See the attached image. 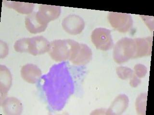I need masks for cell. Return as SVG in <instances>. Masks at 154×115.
<instances>
[{
    "mask_svg": "<svg viewBox=\"0 0 154 115\" xmlns=\"http://www.w3.org/2000/svg\"><path fill=\"white\" fill-rule=\"evenodd\" d=\"M136 43V54L134 58L146 56L151 54L152 37L135 38Z\"/></svg>",
    "mask_w": 154,
    "mask_h": 115,
    "instance_id": "12",
    "label": "cell"
},
{
    "mask_svg": "<svg viewBox=\"0 0 154 115\" xmlns=\"http://www.w3.org/2000/svg\"><path fill=\"white\" fill-rule=\"evenodd\" d=\"M117 74L119 78L122 80H126L131 78L134 74V72L132 69L126 67H118L116 69Z\"/></svg>",
    "mask_w": 154,
    "mask_h": 115,
    "instance_id": "17",
    "label": "cell"
},
{
    "mask_svg": "<svg viewBox=\"0 0 154 115\" xmlns=\"http://www.w3.org/2000/svg\"><path fill=\"white\" fill-rule=\"evenodd\" d=\"M22 78L29 84H35L39 80L42 72L36 65L27 64L22 67L20 71Z\"/></svg>",
    "mask_w": 154,
    "mask_h": 115,
    "instance_id": "9",
    "label": "cell"
},
{
    "mask_svg": "<svg viewBox=\"0 0 154 115\" xmlns=\"http://www.w3.org/2000/svg\"><path fill=\"white\" fill-rule=\"evenodd\" d=\"M62 25L66 32L72 35H79L82 32L85 28L84 20L77 15L72 14L65 17Z\"/></svg>",
    "mask_w": 154,
    "mask_h": 115,
    "instance_id": "6",
    "label": "cell"
},
{
    "mask_svg": "<svg viewBox=\"0 0 154 115\" xmlns=\"http://www.w3.org/2000/svg\"><path fill=\"white\" fill-rule=\"evenodd\" d=\"M93 53L87 45L75 41L69 60L76 65H84L89 63L92 58Z\"/></svg>",
    "mask_w": 154,
    "mask_h": 115,
    "instance_id": "5",
    "label": "cell"
},
{
    "mask_svg": "<svg viewBox=\"0 0 154 115\" xmlns=\"http://www.w3.org/2000/svg\"><path fill=\"white\" fill-rule=\"evenodd\" d=\"M75 40H55L50 43L49 54L56 61L69 60Z\"/></svg>",
    "mask_w": 154,
    "mask_h": 115,
    "instance_id": "2",
    "label": "cell"
},
{
    "mask_svg": "<svg viewBox=\"0 0 154 115\" xmlns=\"http://www.w3.org/2000/svg\"><path fill=\"white\" fill-rule=\"evenodd\" d=\"M135 75L139 78H143L147 73V68L146 66L141 64H138L134 67Z\"/></svg>",
    "mask_w": 154,
    "mask_h": 115,
    "instance_id": "18",
    "label": "cell"
},
{
    "mask_svg": "<svg viewBox=\"0 0 154 115\" xmlns=\"http://www.w3.org/2000/svg\"><path fill=\"white\" fill-rule=\"evenodd\" d=\"M4 4L9 8L13 9L19 13L29 14L32 12L35 5L31 3L4 1Z\"/></svg>",
    "mask_w": 154,
    "mask_h": 115,
    "instance_id": "15",
    "label": "cell"
},
{
    "mask_svg": "<svg viewBox=\"0 0 154 115\" xmlns=\"http://www.w3.org/2000/svg\"><path fill=\"white\" fill-rule=\"evenodd\" d=\"M50 43L42 36L28 38V53L34 56L41 55L49 52Z\"/></svg>",
    "mask_w": 154,
    "mask_h": 115,
    "instance_id": "7",
    "label": "cell"
},
{
    "mask_svg": "<svg viewBox=\"0 0 154 115\" xmlns=\"http://www.w3.org/2000/svg\"><path fill=\"white\" fill-rule=\"evenodd\" d=\"M91 42L96 49L103 51H107L113 47L111 31L105 28H96L91 33Z\"/></svg>",
    "mask_w": 154,
    "mask_h": 115,
    "instance_id": "3",
    "label": "cell"
},
{
    "mask_svg": "<svg viewBox=\"0 0 154 115\" xmlns=\"http://www.w3.org/2000/svg\"><path fill=\"white\" fill-rule=\"evenodd\" d=\"M1 105L5 115H20L23 110L20 101L15 97H8L2 102Z\"/></svg>",
    "mask_w": 154,
    "mask_h": 115,
    "instance_id": "11",
    "label": "cell"
},
{
    "mask_svg": "<svg viewBox=\"0 0 154 115\" xmlns=\"http://www.w3.org/2000/svg\"><path fill=\"white\" fill-rule=\"evenodd\" d=\"M130 79V85L133 87H136L141 83V80L135 75L134 72Z\"/></svg>",
    "mask_w": 154,
    "mask_h": 115,
    "instance_id": "19",
    "label": "cell"
},
{
    "mask_svg": "<svg viewBox=\"0 0 154 115\" xmlns=\"http://www.w3.org/2000/svg\"><path fill=\"white\" fill-rule=\"evenodd\" d=\"M61 12V8L60 6L41 4L37 14L38 18L43 23L48 25L50 22L58 18Z\"/></svg>",
    "mask_w": 154,
    "mask_h": 115,
    "instance_id": "8",
    "label": "cell"
},
{
    "mask_svg": "<svg viewBox=\"0 0 154 115\" xmlns=\"http://www.w3.org/2000/svg\"><path fill=\"white\" fill-rule=\"evenodd\" d=\"M25 25L26 29L29 32L37 34L44 32L48 25L43 23L38 18L37 12H34L26 17Z\"/></svg>",
    "mask_w": 154,
    "mask_h": 115,
    "instance_id": "10",
    "label": "cell"
},
{
    "mask_svg": "<svg viewBox=\"0 0 154 115\" xmlns=\"http://www.w3.org/2000/svg\"><path fill=\"white\" fill-rule=\"evenodd\" d=\"M136 50L134 39L128 37L122 38L114 46L113 59L117 63H123L134 58Z\"/></svg>",
    "mask_w": 154,
    "mask_h": 115,
    "instance_id": "1",
    "label": "cell"
},
{
    "mask_svg": "<svg viewBox=\"0 0 154 115\" xmlns=\"http://www.w3.org/2000/svg\"><path fill=\"white\" fill-rule=\"evenodd\" d=\"M107 18L111 25L119 32H128L133 26V20L129 13L110 12Z\"/></svg>",
    "mask_w": 154,
    "mask_h": 115,
    "instance_id": "4",
    "label": "cell"
},
{
    "mask_svg": "<svg viewBox=\"0 0 154 115\" xmlns=\"http://www.w3.org/2000/svg\"><path fill=\"white\" fill-rule=\"evenodd\" d=\"M129 102V98L126 95H120L118 96L107 110L106 114L120 115L122 114L128 107Z\"/></svg>",
    "mask_w": 154,
    "mask_h": 115,
    "instance_id": "14",
    "label": "cell"
},
{
    "mask_svg": "<svg viewBox=\"0 0 154 115\" xmlns=\"http://www.w3.org/2000/svg\"><path fill=\"white\" fill-rule=\"evenodd\" d=\"M147 93H142L136 99V108L137 113L139 115H144L146 112L147 102Z\"/></svg>",
    "mask_w": 154,
    "mask_h": 115,
    "instance_id": "16",
    "label": "cell"
},
{
    "mask_svg": "<svg viewBox=\"0 0 154 115\" xmlns=\"http://www.w3.org/2000/svg\"><path fill=\"white\" fill-rule=\"evenodd\" d=\"M12 77L11 72L5 66H0V91L1 102L5 98L12 85Z\"/></svg>",
    "mask_w": 154,
    "mask_h": 115,
    "instance_id": "13",
    "label": "cell"
}]
</instances>
